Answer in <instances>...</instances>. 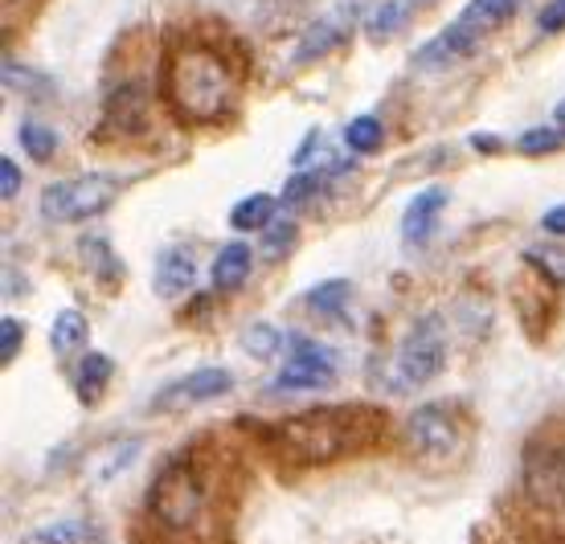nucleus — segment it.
<instances>
[{
    "label": "nucleus",
    "mask_w": 565,
    "mask_h": 544,
    "mask_svg": "<svg viewBox=\"0 0 565 544\" xmlns=\"http://www.w3.org/2000/svg\"><path fill=\"white\" fill-rule=\"evenodd\" d=\"M164 98L181 124H217L234 103L230 62L205 42H181L164 57Z\"/></svg>",
    "instance_id": "obj_1"
},
{
    "label": "nucleus",
    "mask_w": 565,
    "mask_h": 544,
    "mask_svg": "<svg viewBox=\"0 0 565 544\" xmlns=\"http://www.w3.org/2000/svg\"><path fill=\"white\" fill-rule=\"evenodd\" d=\"M356 426H361L356 409H311V414H299V418L275 426V438L291 459L328 462L356 447Z\"/></svg>",
    "instance_id": "obj_2"
},
{
    "label": "nucleus",
    "mask_w": 565,
    "mask_h": 544,
    "mask_svg": "<svg viewBox=\"0 0 565 544\" xmlns=\"http://www.w3.org/2000/svg\"><path fill=\"white\" fill-rule=\"evenodd\" d=\"M521 488L529 508L565 536V450L557 442H529L521 462Z\"/></svg>",
    "instance_id": "obj_3"
},
{
    "label": "nucleus",
    "mask_w": 565,
    "mask_h": 544,
    "mask_svg": "<svg viewBox=\"0 0 565 544\" xmlns=\"http://www.w3.org/2000/svg\"><path fill=\"white\" fill-rule=\"evenodd\" d=\"M148 508L152 516L164 524V529H193L201 516H205V483L193 462H169L164 471L152 479V491H148Z\"/></svg>",
    "instance_id": "obj_4"
},
{
    "label": "nucleus",
    "mask_w": 565,
    "mask_h": 544,
    "mask_svg": "<svg viewBox=\"0 0 565 544\" xmlns=\"http://www.w3.org/2000/svg\"><path fill=\"white\" fill-rule=\"evenodd\" d=\"M115 193H119V181L107 172L71 177V181H57L42 193V217L45 222H90L111 205Z\"/></svg>",
    "instance_id": "obj_5"
},
{
    "label": "nucleus",
    "mask_w": 565,
    "mask_h": 544,
    "mask_svg": "<svg viewBox=\"0 0 565 544\" xmlns=\"http://www.w3.org/2000/svg\"><path fill=\"white\" fill-rule=\"evenodd\" d=\"M394 364L402 385H426V381H435L443 373V364H447V328H443V320L438 316L414 320V328L397 344Z\"/></svg>",
    "instance_id": "obj_6"
},
{
    "label": "nucleus",
    "mask_w": 565,
    "mask_h": 544,
    "mask_svg": "<svg viewBox=\"0 0 565 544\" xmlns=\"http://www.w3.org/2000/svg\"><path fill=\"white\" fill-rule=\"evenodd\" d=\"M287 349H291V356L275 377V390H328L337 381V352L328 344H316L308 335H287Z\"/></svg>",
    "instance_id": "obj_7"
},
{
    "label": "nucleus",
    "mask_w": 565,
    "mask_h": 544,
    "mask_svg": "<svg viewBox=\"0 0 565 544\" xmlns=\"http://www.w3.org/2000/svg\"><path fill=\"white\" fill-rule=\"evenodd\" d=\"M516 9H521V0H467L463 13L455 17L438 38L451 45L455 57H467L480 50V42L488 33H495L509 17H516Z\"/></svg>",
    "instance_id": "obj_8"
},
{
    "label": "nucleus",
    "mask_w": 565,
    "mask_h": 544,
    "mask_svg": "<svg viewBox=\"0 0 565 544\" xmlns=\"http://www.w3.org/2000/svg\"><path fill=\"white\" fill-rule=\"evenodd\" d=\"M406 442H411L414 455H423V459H435V462H447L459 455V422L447 405L438 402H426L418 405L411 418H406Z\"/></svg>",
    "instance_id": "obj_9"
},
{
    "label": "nucleus",
    "mask_w": 565,
    "mask_h": 544,
    "mask_svg": "<svg viewBox=\"0 0 565 544\" xmlns=\"http://www.w3.org/2000/svg\"><path fill=\"white\" fill-rule=\"evenodd\" d=\"M234 390V373L230 369H198V373H189L184 381L169 385V390L156 397V409H189V405H201V402H213V397H226Z\"/></svg>",
    "instance_id": "obj_10"
},
{
    "label": "nucleus",
    "mask_w": 565,
    "mask_h": 544,
    "mask_svg": "<svg viewBox=\"0 0 565 544\" xmlns=\"http://www.w3.org/2000/svg\"><path fill=\"white\" fill-rule=\"evenodd\" d=\"M193 282H198V258L189 246H164L156 254L152 287L160 299H177V295L193 291Z\"/></svg>",
    "instance_id": "obj_11"
},
{
    "label": "nucleus",
    "mask_w": 565,
    "mask_h": 544,
    "mask_svg": "<svg viewBox=\"0 0 565 544\" xmlns=\"http://www.w3.org/2000/svg\"><path fill=\"white\" fill-rule=\"evenodd\" d=\"M447 201H451L447 189H423V193L414 196L411 205H406V213H402V242L406 246H426L430 234H435L438 217H443V210H447Z\"/></svg>",
    "instance_id": "obj_12"
},
{
    "label": "nucleus",
    "mask_w": 565,
    "mask_h": 544,
    "mask_svg": "<svg viewBox=\"0 0 565 544\" xmlns=\"http://www.w3.org/2000/svg\"><path fill=\"white\" fill-rule=\"evenodd\" d=\"M250 266H255V250L246 242H230L213 258V291L234 295L242 291V282L250 279Z\"/></svg>",
    "instance_id": "obj_13"
},
{
    "label": "nucleus",
    "mask_w": 565,
    "mask_h": 544,
    "mask_svg": "<svg viewBox=\"0 0 565 544\" xmlns=\"http://www.w3.org/2000/svg\"><path fill=\"white\" fill-rule=\"evenodd\" d=\"M344 33H349V17L344 13H328L320 21H311L303 29V38L296 45V62H311V57H324L332 45L344 42Z\"/></svg>",
    "instance_id": "obj_14"
},
{
    "label": "nucleus",
    "mask_w": 565,
    "mask_h": 544,
    "mask_svg": "<svg viewBox=\"0 0 565 544\" xmlns=\"http://www.w3.org/2000/svg\"><path fill=\"white\" fill-rule=\"evenodd\" d=\"M115 364L107 352H86L83 364H78V373H74V390H78V402L95 405L107 390V381H111Z\"/></svg>",
    "instance_id": "obj_15"
},
{
    "label": "nucleus",
    "mask_w": 565,
    "mask_h": 544,
    "mask_svg": "<svg viewBox=\"0 0 565 544\" xmlns=\"http://www.w3.org/2000/svg\"><path fill=\"white\" fill-rule=\"evenodd\" d=\"M86 344V316L78 308H66L54 316V328H50V349L57 356H74V352Z\"/></svg>",
    "instance_id": "obj_16"
},
{
    "label": "nucleus",
    "mask_w": 565,
    "mask_h": 544,
    "mask_svg": "<svg viewBox=\"0 0 565 544\" xmlns=\"http://www.w3.org/2000/svg\"><path fill=\"white\" fill-rule=\"evenodd\" d=\"M353 299V282L349 279H328L308 291V308L324 320H344V303Z\"/></svg>",
    "instance_id": "obj_17"
},
{
    "label": "nucleus",
    "mask_w": 565,
    "mask_h": 544,
    "mask_svg": "<svg viewBox=\"0 0 565 544\" xmlns=\"http://www.w3.org/2000/svg\"><path fill=\"white\" fill-rule=\"evenodd\" d=\"M275 222V196L267 193H255V196H242L238 205L230 210V225L234 230H267V225Z\"/></svg>",
    "instance_id": "obj_18"
},
{
    "label": "nucleus",
    "mask_w": 565,
    "mask_h": 544,
    "mask_svg": "<svg viewBox=\"0 0 565 544\" xmlns=\"http://www.w3.org/2000/svg\"><path fill=\"white\" fill-rule=\"evenodd\" d=\"M406 17H411V9L402 4V0H382L373 13L365 17V29H369V42L373 45H382L390 42L397 29L406 25Z\"/></svg>",
    "instance_id": "obj_19"
},
{
    "label": "nucleus",
    "mask_w": 565,
    "mask_h": 544,
    "mask_svg": "<svg viewBox=\"0 0 565 544\" xmlns=\"http://www.w3.org/2000/svg\"><path fill=\"white\" fill-rule=\"evenodd\" d=\"M78 250H83V258H86V270H90L103 287H115V279L124 275V266H119V258L111 254V246H107L103 237H83Z\"/></svg>",
    "instance_id": "obj_20"
},
{
    "label": "nucleus",
    "mask_w": 565,
    "mask_h": 544,
    "mask_svg": "<svg viewBox=\"0 0 565 544\" xmlns=\"http://www.w3.org/2000/svg\"><path fill=\"white\" fill-rule=\"evenodd\" d=\"M344 143H349L353 152H361V156L377 152V148L385 143V127H382V119H377V115H356L353 124L344 127Z\"/></svg>",
    "instance_id": "obj_21"
},
{
    "label": "nucleus",
    "mask_w": 565,
    "mask_h": 544,
    "mask_svg": "<svg viewBox=\"0 0 565 544\" xmlns=\"http://www.w3.org/2000/svg\"><path fill=\"white\" fill-rule=\"evenodd\" d=\"M524 263L537 270L550 287H565V250L562 246H529Z\"/></svg>",
    "instance_id": "obj_22"
},
{
    "label": "nucleus",
    "mask_w": 565,
    "mask_h": 544,
    "mask_svg": "<svg viewBox=\"0 0 565 544\" xmlns=\"http://www.w3.org/2000/svg\"><path fill=\"white\" fill-rule=\"evenodd\" d=\"M238 344L246 352H250V356H258V361H270V356H275V352L282 349V335L275 332L270 323L258 320V323H246V328H242Z\"/></svg>",
    "instance_id": "obj_23"
},
{
    "label": "nucleus",
    "mask_w": 565,
    "mask_h": 544,
    "mask_svg": "<svg viewBox=\"0 0 565 544\" xmlns=\"http://www.w3.org/2000/svg\"><path fill=\"white\" fill-rule=\"evenodd\" d=\"M17 136H21V143H25L29 160H38V164H45V160H50V156L57 152V136L50 131V127L33 124V119H25Z\"/></svg>",
    "instance_id": "obj_24"
},
{
    "label": "nucleus",
    "mask_w": 565,
    "mask_h": 544,
    "mask_svg": "<svg viewBox=\"0 0 565 544\" xmlns=\"http://www.w3.org/2000/svg\"><path fill=\"white\" fill-rule=\"evenodd\" d=\"M562 143H565L562 127H533V131H524L521 140H516V148L524 156H545V152H557Z\"/></svg>",
    "instance_id": "obj_25"
},
{
    "label": "nucleus",
    "mask_w": 565,
    "mask_h": 544,
    "mask_svg": "<svg viewBox=\"0 0 565 544\" xmlns=\"http://www.w3.org/2000/svg\"><path fill=\"white\" fill-rule=\"evenodd\" d=\"M296 222H270L267 230H263V254H270V258H282V254L296 246Z\"/></svg>",
    "instance_id": "obj_26"
},
{
    "label": "nucleus",
    "mask_w": 565,
    "mask_h": 544,
    "mask_svg": "<svg viewBox=\"0 0 565 544\" xmlns=\"http://www.w3.org/2000/svg\"><path fill=\"white\" fill-rule=\"evenodd\" d=\"M459 57L451 54V45L443 42V38H435V42H426L418 54H414V66L418 71H447V66H455Z\"/></svg>",
    "instance_id": "obj_27"
},
{
    "label": "nucleus",
    "mask_w": 565,
    "mask_h": 544,
    "mask_svg": "<svg viewBox=\"0 0 565 544\" xmlns=\"http://www.w3.org/2000/svg\"><path fill=\"white\" fill-rule=\"evenodd\" d=\"M320 184H324V172H296L287 189H282V201L287 205H299V201H308L311 193H320Z\"/></svg>",
    "instance_id": "obj_28"
},
{
    "label": "nucleus",
    "mask_w": 565,
    "mask_h": 544,
    "mask_svg": "<svg viewBox=\"0 0 565 544\" xmlns=\"http://www.w3.org/2000/svg\"><path fill=\"white\" fill-rule=\"evenodd\" d=\"M111 459H107V467L99 471V479L107 483V479H115V474L124 471V467H131L136 462V455H140V438H128V442H115L111 450H107Z\"/></svg>",
    "instance_id": "obj_29"
},
{
    "label": "nucleus",
    "mask_w": 565,
    "mask_h": 544,
    "mask_svg": "<svg viewBox=\"0 0 565 544\" xmlns=\"http://www.w3.org/2000/svg\"><path fill=\"white\" fill-rule=\"evenodd\" d=\"M21 340H25V323L17 320V316H4L0 320V361H13L17 352H21Z\"/></svg>",
    "instance_id": "obj_30"
},
{
    "label": "nucleus",
    "mask_w": 565,
    "mask_h": 544,
    "mask_svg": "<svg viewBox=\"0 0 565 544\" xmlns=\"http://www.w3.org/2000/svg\"><path fill=\"white\" fill-rule=\"evenodd\" d=\"M83 536H86L83 524H50V529L33 532L29 544H78Z\"/></svg>",
    "instance_id": "obj_31"
},
{
    "label": "nucleus",
    "mask_w": 565,
    "mask_h": 544,
    "mask_svg": "<svg viewBox=\"0 0 565 544\" xmlns=\"http://www.w3.org/2000/svg\"><path fill=\"white\" fill-rule=\"evenodd\" d=\"M0 189H4V201H13L17 189H21V168H17V160H9V156H0Z\"/></svg>",
    "instance_id": "obj_32"
},
{
    "label": "nucleus",
    "mask_w": 565,
    "mask_h": 544,
    "mask_svg": "<svg viewBox=\"0 0 565 544\" xmlns=\"http://www.w3.org/2000/svg\"><path fill=\"white\" fill-rule=\"evenodd\" d=\"M537 25L545 29V33H562L565 29V0H550V4L541 9Z\"/></svg>",
    "instance_id": "obj_33"
},
{
    "label": "nucleus",
    "mask_w": 565,
    "mask_h": 544,
    "mask_svg": "<svg viewBox=\"0 0 565 544\" xmlns=\"http://www.w3.org/2000/svg\"><path fill=\"white\" fill-rule=\"evenodd\" d=\"M541 225L550 230V234H557V237H565V205H553L545 217H541Z\"/></svg>",
    "instance_id": "obj_34"
},
{
    "label": "nucleus",
    "mask_w": 565,
    "mask_h": 544,
    "mask_svg": "<svg viewBox=\"0 0 565 544\" xmlns=\"http://www.w3.org/2000/svg\"><path fill=\"white\" fill-rule=\"evenodd\" d=\"M471 148H476V152L495 156L500 148H504V140H500V136H471Z\"/></svg>",
    "instance_id": "obj_35"
},
{
    "label": "nucleus",
    "mask_w": 565,
    "mask_h": 544,
    "mask_svg": "<svg viewBox=\"0 0 565 544\" xmlns=\"http://www.w3.org/2000/svg\"><path fill=\"white\" fill-rule=\"evenodd\" d=\"M553 119H557V127H565V98L557 103V111H553Z\"/></svg>",
    "instance_id": "obj_36"
},
{
    "label": "nucleus",
    "mask_w": 565,
    "mask_h": 544,
    "mask_svg": "<svg viewBox=\"0 0 565 544\" xmlns=\"http://www.w3.org/2000/svg\"><path fill=\"white\" fill-rule=\"evenodd\" d=\"M414 9H430V4H438V0H411Z\"/></svg>",
    "instance_id": "obj_37"
}]
</instances>
